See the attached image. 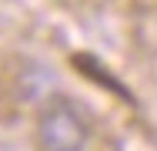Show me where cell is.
Wrapping results in <instances>:
<instances>
[{"label": "cell", "instance_id": "6da1fadb", "mask_svg": "<svg viewBox=\"0 0 157 151\" xmlns=\"http://www.w3.org/2000/svg\"><path fill=\"white\" fill-rule=\"evenodd\" d=\"M90 138H94L90 118L70 97H47L33 118L37 151H87Z\"/></svg>", "mask_w": 157, "mask_h": 151}]
</instances>
